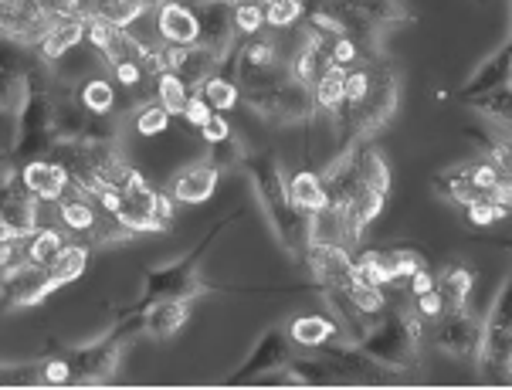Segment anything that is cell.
I'll use <instances>...</instances> for the list:
<instances>
[{
	"instance_id": "1",
	"label": "cell",
	"mask_w": 512,
	"mask_h": 390,
	"mask_svg": "<svg viewBox=\"0 0 512 390\" xmlns=\"http://www.w3.org/2000/svg\"><path fill=\"white\" fill-rule=\"evenodd\" d=\"M241 167L248 170L255 197H258V204H262V211H265L268 224H272L279 245L289 251L295 262H302V255H306V214L295 211L289 201V187H285L279 153L268 150V146L265 150H251V153H245Z\"/></svg>"
},
{
	"instance_id": "2",
	"label": "cell",
	"mask_w": 512,
	"mask_h": 390,
	"mask_svg": "<svg viewBox=\"0 0 512 390\" xmlns=\"http://www.w3.org/2000/svg\"><path fill=\"white\" fill-rule=\"evenodd\" d=\"M421 323L424 319L414 312V306L384 309L370 333L357 343L370 360L387 367L390 374H414L421 367Z\"/></svg>"
},
{
	"instance_id": "3",
	"label": "cell",
	"mask_w": 512,
	"mask_h": 390,
	"mask_svg": "<svg viewBox=\"0 0 512 390\" xmlns=\"http://www.w3.org/2000/svg\"><path fill=\"white\" fill-rule=\"evenodd\" d=\"M234 218H238V214H228V218H221L218 224H211L190 255L177 258V262H170V265L150 268V272H146V282H143V296L136 299L133 306H126V312H140L156 299H190L194 302L201 292L211 289V285L201 279V262H204L207 251H211L214 241H218V234L228 228V224H234Z\"/></svg>"
},
{
	"instance_id": "4",
	"label": "cell",
	"mask_w": 512,
	"mask_h": 390,
	"mask_svg": "<svg viewBox=\"0 0 512 390\" xmlns=\"http://www.w3.org/2000/svg\"><path fill=\"white\" fill-rule=\"evenodd\" d=\"M241 106L272 126H309L316 119L312 92L292 78L268 85V89H241Z\"/></svg>"
},
{
	"instance_id": "5",
	"label": "cell",
	"mask_w": 512,
	"mask_h": 390,
	"mask_svg": "<svg viewBox=\"0 0 512 390\" xmlns=\"http://www.w3.org/2000/svg\"><path fill=\"white\" fill-rule=\"evenodd\" d=\"M509 360H512V326H509V279H502L499 296L489 306V316L482 323V340L475 363L485 384L506 387L509 384Z\"/></svg>"
},
{
	"instance_id": "6",
	"label": "cell",
	"mask_w": 512,
	"mask_h": 390,
	"mask_svg": "<svg viewBox=\"0 0 512 390\" xmlns=\"http://www.w3.org/2000/svg\"><path fill=\"white\" fill-rule=\"evenodd\" d=\"M173 197L167 190H153L150 184H140L126 194H119V204L112 211L123 228L133 234H163L173 228Z\"/></svg>"
},
{
	"instance_id": "7",
	"label": "cell",
	"mask_w": 512,
	"mask_h": 390,
	"mask_svg": "<svg viewBox=\"0 0 512 390\" xmlns=\"http://www.w3.org/2000/svg\"><path fill=\"white\" fill-rule=\"evenodd\" d=\"M285 78H289V62H285L279 41L265 38V34L245 38L238 65H234V82L241 89H268V85H279Z\"/></svg>"
},
{
	"instance_id": "8",
	"label": "cell",
	"mask_w": 512,
	"mask_h": 390,
	"mask_svg": "<svg viewBox=\"0 0 512 390\" xmlns=\"http://www.w3.org/2000/svg\"><path fill=\"white\" fill-rule=\"evenodd\" d=\"M38 211H41V201L24 187L21 167L4 160V170H0V218L11 224L21 238H28V234L41 228Z\"/></svg>"
},
{
	"instance_id": "9",
	"label": "cell",
	"mask_w": 512,
	"mask_h": 390,
	"mask_svg": "<svg viewBox=\"0 0 512 390\" xmlns=\"http://www.w3.org/2000/svg\"><path fill=\"white\" fill-rule=\"evenodd\" d=\"M34 62L38 55H28V45L0 38V112H14V116L21 112Z\"/></svg>"
},
{
	"instance_id": "10",
	"label": "cell",
	"mask_w": 512,
	"mask_h": 390,
	"mask_svg": "<svg viewBox=\"0 0 512 390\" xmlns=\"http://www.w3.org/2000/svg\"><path fill=\"white\" fill-rule=\"evenodd\" d=\"M48 296H51L48 268H41L24 258V262H17L14 268L0 272V312L41 306Z\"/></svg>"
},
{
	"instance_id": "11",
	"label": "cell",
	"mask_w": 512,
	"mask_h": 390,
	"mask_svg": "<svg viewBox=\"0 0 512 390\" xmlns=\"http://www.w3.org/2000/svg\"><path fill=\"white\" fill-rule=\"evenodd\" d=\"M435 346L441 353L455 360H475L479 353V340H482V323L472 316L465 306L462 309H445L435 319Z\"/></svg>"
},
{
	"instance_id": "12",
	"label": "cell",
	"mask_w": 512,
	"mask_h": 390,
	"mask_svg": "<svg viewBox=\"0 0 512 390\" xmlns=\"http://www.w3.org/2000/svg\"><path fill=\"white\" fill-rule=\"evenodd\" d=\"M292 360V340L289 333H285L282 326H272L262 333V340L255 343V350H251V357L241 363L234 374H228V380L224 384H248V380L255 377H265L272 374V370L285 367V363Z\"/></svg>"
},
{
	"instance_id": "13",
	"label": "cell",
	"mask_w": 512,
	"mask_h": 390,
	"mask_svg": "<svg viewBox=\"0 0 512 390\" xmlns=\"http://www.w3.org/2000/svg\"><path fill=\"white\" fill-rule=\"evenodd\" d=\"M51 17L34 0H0V38L34 48L38 38L51 28Z\"/></svg>"
},
{
	"instance_id": "14",
	"label": "cell",
	"mask_w": 512,
	"mask_h": 390,
	"mask_svg": "<svg viewBox=\"0 0 512 390\" xmlns=\"http://www.w3.org/2000/svg\"><path fill=\"white\" fill-rule=\"evenodd\" d=\"M167 58V72H173L190 92H197L211 75H218L221 55L204 45H190V48H163Z\"/></svg>"
},
{
	"instance_id": "15",
	"label": "cell",
	"mask_w": 512,
	"mask_h": 390,
	"mask_svg": "<svg viewBox=\"0 0 512 390\" xmlns=\"http://www.w3.org/2000/svg\"><path fill=\"white\" fill-rule=\"evenodd\" d=\"M265 384H279V387H326V384H343V374L333 360L326 357H302L289 360L285 367L265 374Z\"/></svg>"
},
{
	"instance_id": "16",
	"label": "cell",
	"mask_w": 512,
	"mask_h": 390,
	"mask_svg": "<svg viewBox=\"0 0 512 390\" xmlns=\"http://www.w3.org/2000/svg\"><path fill=\"white\" fill-rule=\"evenodd\" d=\"M156 14V34L167 48H190L201 45V24H197L194 7L177 4V0H163L153 7Z\"/></svg>"
},
{
	"instance_id": "17",
	"label": "cell",
	"mask_w": 512,
	"mask_h": 390,
	"mask_svg": "<svg viewBox=\"0 0 512 390\" xmlns=\"http://www.w3.org/2000/svg\"><path fill=\"white\" fill-rule=\"evenodd\" d=\"M218 177H221V170L214 167L211 160L190 163V167H180L170 177L167 194L173 197V204H204V201H211L214 190H218Z\"/></svg>"
},
{
	"instance_id": "18",
	"label": "cell",
	"mask_w": 512,
	"mask_h": 390,
	"mask_svg": "<svg viewBox=\"0 0 512 390\" xmlns=\"http://www.w3.org/2000/svg\"><path fill=\"white\" fill-rule=\"evenodd\" d=\"M194 14L197 24H201V45L218 51L224 58V51L238 38V31H234V7L228 0H201V4H194Z\"/></svg>"
},
{
	"instance_id": "19",
	"label": "cell",
	"mask_w": 512,
	"mask_h": 390,
	"mask_svg": "<svg viewBox=\"0 0 512 390\" xmlns=\"http://www.w3.org/2000/svg\"><path fill=\"white\" fill-rule=\"evenodd\" d=\"M326 357L340 367L343 380H357V384H384L387 377H394L387 367H380L377 360H370L357 343L350 340H329L323 343Z\"/></svg>"
},
{
	"instance_id": "20",
	"label": "cell",
	"mask_w": 512,
	"mask_h": 390,
	"mask_svg": "<svg viewBox=\"0 0 512 390\" xmlns=\"http://www.w3.org/2000/svg\"><path fill=\"white\" fill-rule=\"evenodd\" d=\"M21 180L41 204H58L68 190H72L62 163H51V160H45V156H41V160L21 163Z\"/></svg>"
},
{
	"instance_id": "21",
	"label": "cell",
	"mask_w": 512,
	"mask_h": 390,
	"mask_svg": "<svg viewBox=\"0 0 512 390\" xmlns=\"http://www.w3.org/2000/svg\"><path fill=\"white\" fill-rule=\"evenodd\" d=\"M140 316H143L146 336H153V340H170V336H177L190 319V299H156L146 309H140Z\"/></svg>"
},
{
	"instance_id": "22",
	"label": "cell",
	"mask_w": 512,
	"mask_h": 390,
	"mask_svg": "<svg viewBox=\"0 0 512 390\" xmlns=\"http://www.w3.org/2000/svg\"><path fill=\"white\" fill-rule=\"evenodd\" d=\"M326 4L346 7L350 14H357L360 21L373 24V28H390V24H411L414 14L404 0H326Z\"/></svg>"
},
{
	"instance_id": "23",
	"label": "cell",
	"mask_w": 512,
	"mask_h": 390,
	"mask_svg": "<svg viewBox=\"0 0 512 390\" xmlns=\"http://www.w3.org/2000/svg\"><path fill=\"white\" fill-rule=\"evenodd\" d=\"M85 45V21H55L51 28L41 34L38 45H34V55L41 58L48 68L55 62H62L72 48Z\"/></svg>"
},
{
	"instance_id": "24",
	"label": "cell",
	"mask_w": 512,
	"mask_h": 390,
	"mask_svg": "<svg viewBox=\"0 0 512 390\" xmlns=\"http://www.w3.org/2000/svg\"><path fill=\"white\" fill-rule=\"evenodd\" d=\"M499 85H509V41L496 51V55L485 58V62L475 68L472 75H468V82L462 85L458 99L472 102V99H479V95H485V92L499 89Z\"/></svg>"
},
{
	"instance_id": "25",
	"label": "cell",
	"mask_w": 512,
	"mask_h": 390,
	"mask_svg": "<svg viewBox=\"0 0 512 390\" xmlns=\"http://www.w3.org/2000/svg\"><path fill=\"white\" fill-rule=\"evenodd\" d=\"M58 218H62L65 228L75 234V241H85V245H89L95 224H99V218H102V207L95 204L92 197L68 190L62 201H58Z\"/></svg>"
},
{
	"instance_id": "26",
	"label": "cell",
	"mask_w": 512,
	"mask_h": 390,
	"mask_svg": "<svg viewBox=\"0 0 512 390\" xmlns=\"http://www.w3.org/2000/svg\"><path fill=\"white\" fill-rule=\"evenodd\" d=\"M370 262H377L390 275V285H404L407 275H414L418 268H428L424 255L411 245H390V248H370L363 251Z\"/></svg>"
},
{
	"instance_id": "27",
	"label": "cell",
	"mask_w": 512,
	"mask_h": 390,
	"mask_svg": "<svg viewBox=\"0 0 512 390\" xmlns=\"http://www.w3.org/2000/svg\"><path fill=\"white\" fill-rule=\"evenodd\" d=\"M89 258H92V248L85 245V241H68V245L62 248V255L48 265L51 292H58V289H65V285L82 279L85 268H89Z\"/></svg>"
},
{
	"instance_id": "28",
	"label": "cell",
	"mask_w": 512,
	"mask_h": 390,
	"mask_svg": "<svg viewBox=\"0 0 512 390\" xmlns=\"http://www.w3.org/2000/svg\"><path fill=\"white\" fill-rule=\"evenodd\" d=\"M285 333L295 346H306V350H319L329 340H343V329L333 316H295Z\"/></svg>"
},
{
	"instance_id": "29",
	"label": "cell",
	"mask_w": 512,
	"mask_h": 390,
	"mask_svg": "<svg viewBox=\"0 0 512 390\" xmlns=\"http://www.w3.org/2000/svg\"><path fill=\"white\" fill-rule=\"evenodd\" d=\"M285 187H289V201H292L295 211L316 214V211H323V207H329L323 177H319L316 170H299V173H292V177L285 180Z\"/></svg>"
},
{
	"instance_id": "30",
	"label": "cell",
	"mask_w": 512,
	"mask_h": 390,
	"mask_svg": "<svg viewBox=\"0 0 512 390\" xmlns=\"http://www.w3.org/2000/svg\"><path fill=\"white\" fill-rule=\"evenodd\" d=\"M475 289V272L468 265H445L435 275V292L445 302V309H462Z\"/></svg>"
},
{
	"instance_id": "31",
	"label": "cell",
	"mask_w": 512,
	"mask_h": 390,
	"mask_svg": "<svg viewBox=\"0 0 512 390\" xmlns=\"http://www.w3.org/2000/svg\"><path fill=\"white\" fill-rule=\"evenodd\" d=\"M343 89H346V68L343 65H329L323 75L312 85V106H316V116H329L343 109Z\"/></svg>"
},
{
	"instance_id": "32",
	"label": "cell",
	"mask_w": 512,
	"mask_h": 390,
	"mask_svg": "<svg viewBox=\"0 0 512 390\" xmlns=\"http://www.w3.org/2000/svg\"><path fill=\"white\" fill-rule=\"evenodd\" d=\"M75 99L82 102V109L92 112V116H116V106H119V92L106 75L85 78L75 89Z\"/></svg>"
},
{
	"instance_id": "33",
	"label": "cell",
	"mask_w": 512,
	"mask_h": 390,
	"mask_svg": "<svg viewBox=\"0 0 512 390\" xmlns=\"http://www.w3.org/2000/svg\"><path fill=\"white\" fill-rule=\"evenodd\" d=\"M353 156H357V173H360V184H367L370 190H377L380 197L390 194V167L384 160V153L377 150L370 140H363L357 150H353Z\"/></svg>"
},
{
	"instance_id": "34",
	"label": "cell",
	"mask_w": 512,
	"mask_h": 390,
	"mask_svg": "<svg viewBox=\"0 0 512 390\" xmlns=\"http://www.w3.org/2000/svg\"><path fill=\"white\" fill-rule=\"evenodd\" d=\"M435 194L445 197V201H451V204L465 207V204H472L475 197H482V190L475 187L468 167H451V170L438 173V177H435Z\"/></svg>"
},
{
	"instance_id": "35",
	"label": "cell",
	"mask_w": 512,
	"mask_h": 390,
	"mask_svg": "<svg viewBox=\"0 0 512 390\" xmlns=\"http://www.w3.org/2000/svg\"><path fill=\"white\" fill-rule=\"evenodd\" d=\"M323 292V289H319ZM336 292H343L346 299H350V306L360 312V316H367L370 323H377V316L387 309V289H380V285H367V282H360V279H353V282H346L343 289H336Z\"/></svg>"
},
{
	"instance_id": "36",
	"label": "cell",
	"mask_w": 512,
	"mask_h": 390,
	"mask_svg": "<svg viewBox=\"0 0 512 390\" xmlns=\"http://www.w3.org/2000/svg\"><path fill=\"white\" fill-rule=\"evenodd\" d=\"M65 245H68V238L58 228H38L24 238V258L41 268H48L58 255H62Z\"/></svg>"
},
{
	"instance_id": "37",
	"label": "cell",
	"mask_w": 512,
	"mask_h": 390,
	"mask_svg": "<svg viewBox=\"0 0 512 390\" xmlns=\"http://www.w3.org/2000/svg\"><path fill=\"white\" fill-rule=\"evenodd\" d=\"M150 11L153 7L143 4V0H95V7H92V14L102 17L112 28H129V24H136Z\"/></svg>"
},
{
	"instance_id": "38",
	"label": "cell",
	"mask_w": 512,
	"mask_h": 390,
	"mask_svg": "<svg viewBox=\"0 0 512 390\" xmlns=\"http://www.w3.org/2000/svg\"><path fill=\"white\" fill-rule=\"evenodd\" d=\"M197 92L204 95L214 112H231L241 106V85L228 75H211Z\"/></svg>"
},
{
	"instance_id": "39",
	"label": "cell",
	"mask_w": 512,
	"mask_h": 390,
	"mask_svg": "<svg viewBox=\"0 0 512 390\" xmlns=\"http://www.w3.org/2000/svg\"><path fill=\"white\" fill-rule=\"evenodd\" d=\"M475 112H479L482 119H489V123H499L502 129L509 126V109H512V95H509V85H499V89L479 95V99L468 102Z\"/></svg>"
},
{
	"instance_id": "40",
	"label": "cell",
	"mask_w": 512,
	"mask_h": 390,
	"mask_svg": "<svg viewBox=\"0 0 512 390\" xmlns=\"http://www.w3.org/2000/svg\"><path fill=\"white\" fill-rule=\"evenodd\" d=\"M187 99H190V89H187L184 82H180L177 75H173V72H160V75H156V102H160V106L170 112V119L173 116H184Z\"/></svg>"
},
{
	"instance_id": "41",
	"label": "cell",
	"mask_w": 512,
	"mask_h": 390,
	"mask_svg": "<svg viewBox=\"0 0 512 390\" xmlns=\"http://www.w3.org/2000/svg\"><path fill=\"white\" fill-rule=\"evenodd\" d=\"M306 17V0H265V28L289 31Z\"/></svg>"
},
{
	"instance_id": "42",
	"label": "cell",
	"mask_w": 512,
	"mask_h": 390,
	"mask_svg": "<svg viewBox=\"0 0 512 390\" xmlns=\"http://www.w3.org/2000/svg\"><path fill=\"white\" fill-rule=\"evenodd\" d=\"M465 214H468V221H472L475 228H492V224L506 221L509 207H502L492 194H482V197H475L472 204H465Z\"/></svg>"
},
{
	"instance_id": "43",
	"label": "cell",
	"mask_w": 512,
	"mask_h": 390,
	"mask_svg": "<svg viewBox=\"0 0 512 390\" xmlns=\"http://www.w3.org/2000/svg\"><path fill=\"white\" fill-rule=\"evenodd\" d=\"M51 21H85L92 17L95 0H34Z\"/></svg>"
},
{
	"instance_id": "44",
	"label": "cell",
	"mask_w": 512,
	"mask_h": 390,
	"mask_svg": "<svg viewBox=\"0 0 512 390\" xmlns=\"http://www.w3.org/2000/svg\"><path fill=\"white\" fill-rule=\"evenodd\" d=\"M133 123H136V133L140 136H160V133H167V126H170V112L153 99L136 109Z\"/></svg>"
},
{
	"instance_id": "45",
	"label": "cell",
	"mask_w": 512,
	"mask_h": 390,
	"mask_svg": "<svg viewBox=\"0 0 512 390\" xmlns=\"http://www.w3.org/2000/svg\"><path fill=\"white\" fill-rule=\"evenodd\" d=\"M41 360L34 363H0V387H38Z\"/></svg>"
},
{
	"instance_id": "46",
	"label": "cell",
	"mask_w": 512,
	"mask_h": 390,
	"mask_svg": "<svg viewBox=\"0 0 512 390\" xmlns=\"http://www.w3.org/2000/svg\"><path fill=\"white\" fill-rule=\"evenodd\" d=\"M234 31L241 38H255V34L265 31V4L262 0H251V4L234 7Z\"/></svg>"
},
{
	"instance_id": "47",
	"label": "cell",
	"mask_w": 512,
	"mask_h": 390,
	"mask_svg": "<svg viewBox=\"0 0 512 390\" xmlns=\"http://www.w3.org/2000/svg\"><path fill=\"white\" fill-rule=\"evenodd\" d=\"M245 143L238 140V136H228V140H221V143H214L211 146V163L218 170H228V167H241V160H245Z\"/></svg>"
},
{
	"instance_id": "48",
	"label": "cell",
	"mask_w": 512,
	"mask_h": 390,
	"mask_svg": "<svg viewBox=\"0 0 512 390\" xmlns=\"http://www.w3.org/2000/svg\"><path fill=\"white\" fill-rule=\"evenodd\" d=\"M41 384H48V387H68V384H72V370H68L62 353H48V357L41 360Z\"/></svg>"
},
{
	"instance_id": "49",
	"label": "cell",
	"mask_w": 512,
	"mask_h": 390,
	"mask_svg": "<svg viewBox=\"0 0 512 390\" xmlns=\"http://www.w3.org/2000/svg\"><path fill=\"white\" fill-rule=\"evenodd\" d=\"M109 75H112V82H119L123 89H140L146 68L140 62H129V58H123V62H116L109 68Z\"/></svg>"
},
{
	"instance_id": "50",
	"label": "cell",
	"mask_w": 512,
	"mask_h": 390,
	"mask_svg": "<svg viewBox=\"0 0 512 390\" xmlns=\"http://www.w3.org/2000/svg\"><path fill=\"white\" fill-rule=\"evenodd\" d=\"M211 116H214V109L207 106V99H204V95H201V92H190V99H187V109H184V116H180V119H184L187 126L201 129V126H204V123H207V119H211Z\"/></svg>"
},
{
	"instance_id": "51",
	"label": "cell",
	"mask_w": 512,
	"mask_h": 390,
	"mask_svg": "<svg viewBox=\"0 0 512 390\" xmlns=\"http://www.w3.org/2000/svg\"><path fill=\"white\" fill-rule=\"evenodd\" d=\"M17 140V116L14 112H0V163L11 160Z\"/></svg>"
},
{
	"instance_id": "52",
	"label": "cell",
	"mask_w": 512,
	"mask_h": 390,
	"mask_svg": "<svg viewBox=\"0 0 512 390\" xmlns=\"http://www.w3.org/2000/svg\"><path fill=\"white\" fill-rule=\"evenodd\" d=\"M414 312H418L421 319H438L441 312H445V302H441L435 289H428V292H421V296H414Z\"/></svg>"
},
{
	"instance_id": "53",
	"label": "cell",
	"mask_w": 512,
	"mask_h": 390,
	"mask_svg": "<svg viewBox=\"0 0 512 390\" xmlns=\"http://www.w3.org/2000/svg\"><path fill=\"white\" fill-rule=\"evenodd\" d=\"M201 136H204V143H207V146L228 140V136H231V126H228V119H224V112H214V116L207 119V123L201 126Z\"/></svg>"
},
{
	"instance_id": "54",
	"label": "cell",
	"mask_w": 512,
	"mask_h": 390,
	"mask_svg": "<svg viewBox=\"0 0 512 390\" xmlns=\"http://www.w3.org/2000/svg\"><path fill=\"white\" fill-rule=\"evenodd\" d=\"M17 262H24V238H7V241H0V272L14 268Z\"/></svg>"
},
{
	"instance_id": "55",
	"label": "cell",
	"mask_w": 512,
	"mask_h": 390,
	"mask_svg": "<svg viewBox=\"0 0 512 390\" xmlns=\"http://www.w3.org/2000/svg\"><path fill=\"white\" fill-rule=\"evenodd\" d=\"M262 4H265V0H262Z\"/></svg>"
}]
</instances>
